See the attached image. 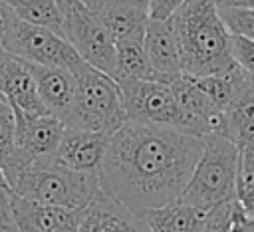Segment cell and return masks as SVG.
<instances>
[{
	"label": "cell",
	"mask_w": 254,
	"mask_h": 232,
	"mask_svg": "<svg viewBox=\"0 0 254 232\" xmlns=\"http://www.w3.org/2000/svg\"><path fill=\"white\" fill-rule=\"evenodd\" d=\"M200 151L202 137L127 121L109 137L101 192L143 216L181 198Z\"/></svg>",
	"instance_id": "6da1fadb"
},
{
	"label": "cell",
	"mask_w": 254,
	"mask_h": 232,
	"mask_svg": "<svg viewBox=\"0 0 254 232\" xmlns=\"http://www.w3.org/2000/svg\"><path fill=\"white\" fill-rule=\"evenodd\" d=\"M171 20L179 38L183 73L208 75L236 63L232 32L224 24L214 0H189Z\"/></svg>",
	"instance_id": "7a4b0ae2"
},
{
	"label": "cell",
	"mask_w": 254,
	"mask_h": 232,
	"mask_svg": "<svg viewBox=\"0 0 254 232\" xmlns=\"http://www.w3.org/2000/svg\"><path fill=\"white\" fill-rule=\"evenodd\" d=\"M240 147L214 131L202 137V151L179 200L206 212L236 194Z\"/></svg>",
	"instance_id": "3957f363"
},
{
	"label": "cell",
	"mask_w": 254,
	"mask_h": 232,
	"mask_svg": "<svg viewBox=\"0 0 254 232\" xmlns=\"http://www.w3.org/2000/svg\"><path fill=\"white\" fill-rule=\"evenodd\" d=\"M75 99L65 127H79L113 135L127 123L121 85L109 73L81 61L75 69Z\"/></svg>",
	"instance_id": "277c9868"
},
{
	"label": "cell",
	"mask_w": 254,
	"mask_h": 232,
	"mask_svg": "<svg viewBox=\"0 0 254 232\" xmlns=\"http://www.w3.org/2000/svg\"><path fill=\"white\" fill-rule=\"evenodd\" d=\"M10 188L16 196L69 208H87L99 194V176L89 173H75L54 161L34 163L22 169L12 180Z\"/></svg>",
	"instance_id": "5b68a950"
},
{
	"label": "cell",
	"mask_w": 254,
	"mask_h": 232,
	"mask_svg": "<svg viewBox=\"0 0 254 232\" xmlns=\"http://www.w3.org/2000/svg\"><path fill=\"white\" fill-rule=\"evenodd\" d=\"M64 18V36L75 52L93 67L115 77L117 44L99 10L79 0H58Z\"/></svg>",
	"instance_id": "8992f818"
},
{
	"label": "cell",
	"mask_w": 254,
	"mask_h": 232,
	"mask_svg": "<svg viewBox=\"0 0 254 232\" xmlns=\"http://www.w3.org/2000/svg\"><path fill=\"white\" fill-rule=\"evenodd\" d=\"M14 113H16V151L14 157L4 165L8 182L22 169L34 163L52 161L65 131V123L54 113L32 115L18 107H14Z\"/></svg>",
	"instance_id": "52a82bcc"
},
{
	"label": "cell",
	"mask_w": 254,
	"mask_h": 232,
	"mask_svg": "<svg viewBox=\"0 0 254 232\" xmlns=\"http://www.w3.org/2000/svg\"><path fill=\"white\" fill-rule=\"evenodd\" d=\"M2 48L30 63L67 67L71 71L81 61H85L67 42L65 36L50 28L24 22L20 18L12 24L8 34L4 36Z\"/></svg>",
	"instance_id": "ba28073f"
},
{
	"label": "cell",
	"mask_w": 254,
	"mask_h": 232,
	"mask_svg": "<svg viewBox=\"0 0 254 232\" xmlns=\"http://www.w3.org/2000/svg\"><path fill=\"white\" fill-rule=\"evenodd\" d=\"M127 121L181 131V113L173 87L161 79L119 81Z\"/></svg>",
	"instance_id": "9c48e42d"
},
{
	"label": "cell",
	"mask_w": 254,
	"mask_h": 232,
	"mask_svg": "<svg viewBox=\"0 0 254 232\" xmlns=\"http://www.w3.org/2000/svg\"><path fill=\"white\" fill-rule=\"evenodd\" d=\"M167 83L173 87L177 99V107L181 113V131L204 137L220 129L224 111L216 107L214 101L198 87L194 75L181 73Z\"/></svg>",
	"instance_id": "30bf717a"
},
{
	"label": "cell",
	"mask_w": 254,
	"mask_h": 232,
	"mask_svg": "<svg viewBox=\"0 0 254 232\" xmlns=\"http://www.w3.org/2000/svg\"><path fill=\"white\" fill-rule=\"evenodd\" d=\"M109 145V135L79 127H65L60 147L52 161L75 173L99 174L101 163L105 159Z\"/></svg>",
	"instance_id": "8fae6325"
},
{
	"label": "cell",
	"mask_w": 254,
	"mask_h": 232,
	"mask_svg": "<svg viewBox=\"0 0 254 232\" xmlns=\"http://www.w3.org/2000/svg\"><path fill=\"white\" fill-rule=\"evenodd\" d=\"M0 93L12 103V107L26 113H50L38 93V85L28 61L4 48H0Z\"/></svg>",
	"instance_id": "7c38bea8"
},
{
	"label": "cell",
	"mask_w": 254,
	"mask_h": 232,
	"mask_svg": "<svg viewBox=\"0 0 254 232\" xmlns=\"http://www.w3.org/2000/svg\"><path fill=\"white\" fill-rule=\"evenodd\" d=\"M147 56L161 81H169L175 75L183 73L179 38L171 18H153L149 16L143 38Z\"/></svg>",
	"instance_id": "4fadbf2b"
},
{
	"label": "cell",
	"mask_w": 254,
	"mask_h": 232,
	"mask_svg": "<svg viewBox=\"0 0 254 232\" xmlns=\"http://www.w3.org/2000/svg\"><path fill=\"white\" fill-rule=\"evenodd\" d=\"M77 232H151L145 218L103 192L83 210Z\"/></svg>",
	"instance_id": "5bb4252c"
},
{
	"label": "cell",
	"mask_w": 254,
	"mask_h": 232,
	"mask_svg": "<svg viewBox=\"0 0 254 232\" xmlns=\"http://www.w3.org/2000/svg\"><path fill=\"white\" fill-rule=\"evenodd\" d=\"M30 69L34 73L38 93L50 113L60 117L64 123L71 111L73 99H75V75L67 67H56V65H40L30 63Z\"/></svg>",
	"instance_id": "9a60e30c"
},
{
	"label": "cell",
	"mask_w": 254,
	"mask_h": 232,
	"mask_svg": "<svg viewBox=\"0 0 254 232\" xmlns=\"http://www.w3.org/2000/svg\"><path fill=\"white\" fill-rule=\"evenodd\" d=\"M83 210L32 202L14 194V216L18 226H32L42 232H77Z\"/></svg>",
	"instance_id": "2e32d148"
},
{
	"label": "cell",
	"mask_w": 254,
	"mask_h": 232,
	"mask_svg": "<svg viewBox=\"0 0 254 232\" xmlns=\"http://www.w3.org/2000/svg\"><path fill=\"white\" fill-rule=\"evenodd\" d=\"M198 87L214 101L216 107L226 111L246 89L250 81V73L244 71L238 63L230 65L228 69L208 73V75H194Z\"/></svg>",
	"instance_id": "e0dca14e"
},
{
	"label": "cell",
	"mask_w": 254,
	"mask_h": 232,
	"mask_svg": "<svg viewBox=\"0 0 254 232\" xmlns=\"http://www.w3.org/2000/svg\"><path fill=\"white\" fill-rule=\"evenodd\" d=\"M218 133L226 135L240 149L254 147V91L248 81V89L224 111Z\"/></svg>",
	"instance_id": "ac0fdd59"
},
{
	"label": "cell",
	"mask_w": 254,
	"mask_h": 232,
	"mask_svg": "<svg viewBox=\"0 0 254 232\" xmlns=\"http://www.w3.org/2000/svg\"><path fill=\"white\" fill-rule=\"evenodd\" d=\"M99 12H101L103 22L109 28L115 44L145 38V26L149 20V12L139 10L135 6H129L121 0H113L111 4H107Z\"/></svg>",
	"instance_id": "d6986e66"
},
{
	"label": "cell",
	"mask_w": 254,
	"mask_h": 232,
	"mask_svg": "<svg viewBox=\"0 0 254 232\" xmlns=\"http://www.w3.org/2000/svg\"><path fill=\"white\" fill-rule=\"evenodd\" d=\"M202 214V210L183 200H175L145 212L143 218L151 232H196Z\"/></svg>",
	"instance_id": "ffe728a7"
},
{
	"label": "cell",
	"mask_w": 254,
	"mask_h": 232,
	"mask_svg": "<svg viewBox=\"0 0 254 232\" xmlns=\"http://www.w3.org/2000/svg\"><path fill=\"white\" fill-rule=\"evenodd\" d=\"M115 79H159L143 40L117 42V61H115Z\"/></svg>",
	"instance_id": "44dd1931"
},
{
	"label": "cell",
	"mask_w": 254,
	"mask_h": 232,
	"mask_svg": "<svg viewBox=\"0 0 254 232\" xmlns=\"http://www.w3.org/2000/svg\"><path fill=\"white\" fill-rule=\"evenodd\" d=\"M6 4L20 20L50 28L64 36V18L58 0H6Z\"/></svg>",
	"instance_id": "7402d4cb"
},
{
	"label": "cell",
	"mask_w": 254,
	"mask_h": 232,
	"mask_svg": "<svg viewBox=\"0 0 254 232\" xmlns=\"http://www.w3.org/2000/svg\"><path fill=\"white\" fill-rule=\"evenodd\" d=\"M236 200L244 212L254 220V147L240 149L238 178H236Z\"/></svg>",
	"instance_id": "603a6c76"
},
{
	"label": "cell",
	"mask_w": 254,
	"mask_h": 232,
	"mask_svg": "<svg viewBox=\"0 0 254 232\" xmlns=\"http://www.w3.org/2000/svg\"><path fill=\"white\" fill-rule=\"evenodd\" d=\"M16 151V113L10 101L0 93V163L2 167Z\"/></svg>",
	"instance_id": "cb8c5ba5"
},
{
	"label": "cell",
	"mask_w": 254,
	"mask_h": 232,
	"mask_svg": "<svg viewBox=\"0 0 254 232\" xmlns=\"http://www.w3.org/2000/svg\"><path fill=\"white\" fill-rule=\"evenodd\" d=\"M234 204H236V196L222 202V204H216L210 210H206L198 222L196 232H228L230 222H232Z\"/></svg>",
	"instance_id": "d4e9b609"
},
{
	"label": "cell",
	"mask_w": 254,
	"mask_h": 232,
	"mask_svg": "<svg viewBox=\"0 0 254 232\" xmlns=\"http://www.w3.org/2000/svg\"><path fill=\"white\" fill-rule=\"evenodd\" d=\"M224 24L236 36H244L254 42V10L248 8H218Z\"/></svg>",
	"instance_id": "484cf974"
},
{
	"label": "cell",
	"mask_w": 254,
	"mask_h": 232,
	"mask_svg": "<svg viewBox=\"0 0 254 232\" xmlns=\"http://www.w3.org/2000/svg\"><path fill=\"white\" fill-rule=\"evenodd\" d=\"M232 56L244 71L254 75V42L252 40L232 34Z\"/></svg>",
	"instance_id": "4316f807"
},
{
	"label": "cell",
	"mask_w": 254,
	"mask_h": 232,
	"mask_svg": "<svg viewBox=\"0 0 254 232\" xmlns=\"http://www.w3.org/2000/svg\"><path fill=\"white\" fill-rule=\"evenodd\" d=\"M18 228L14 216V190L0 186V232H14Z\"/></svg>",
	"instance_id": "83f0119b"
},
{
	"label": "cell",
	"mask_w": 254,
	"mask_h": 232,
	"mask_svg": "<svg viewBox=\"0 0 254 232\" xmlns=\"http://www.w3.org/2000/svg\"><path fill=\"white\" fill-rule=\"evenodd\" d=\"M185 2H189V0H151L149 16H153V18H171Z\"/></svg>",
	"instance_id": "f1b7e54d"
},
{
	"label": "cell",
	"mask_w": 254,
	"mask_h": 232,
	"mask_svg": "<svg viewBox=\"0 0 254 232\" xmlns=\"http://www.w3.org/2000/svg\"><path fill=\"white\" fill-rule=\"evenodd\" d=\"M18 20V16L14 14V10L6 4V0H0V48L4 42V36L8 34V30L12 28V24Z\"/></svg>",
	"instance_id": "f546056e"
},
{
	"label": "cell",
	"mask_w": 254,
	"mask_h": 232,
	"mask_svg": "<svg viewBox=\"0 0 254 232\" xmlns=\"http://www.w3.org/2000/svg\"><path fill=\"white\" fill-rule=\"evenodd\" d=\"M218 8H248L254 10V0H214Z\"/></svg>",
	"instance_id": "4dcf8cb0"
},
{
	"label": "cell",
	"mask_w": 254,
	"mask_h": 232,
	"mask_svg": "<svg viewBox=\"0 0 254 232\" xmlns=\"http://www.w3.org/2000/svg\"><path fill=\"white\" fill-rule=\"evenodd\" d=\"M121 2L129 4V6H135L139 10H145V12H149V8H151V0H121Z\"/></svg>",
	"instance_id": "1f68e13d"
},
{
	"label": "cell",
	"mask_w": 254,
	"mask_h": 232,
	"mask_svg": "<svg viewBox=\"0 0 254 232\" xmlns=\"http://www.w3.org/2000/svg\"><path fill=\"white\" fill-rule=\"evenodd\" d=\"M0 186L10 188V182H8V176H6V171H4V167H2V163H0ZM10 190H12V188H10Z\"/></svg>",
	"instance_id": "d6a6232c"
},
{
	"label": "cell",
	"mask_w": 254,
	"mask_h": 232,
	"mask_svg": "<svg viewBox=\"0 0 254 232\" xmlns=\"http://www.w3.org/2000/svg\"><path fill=\"white\" fill-rule=\"evenodd\" d=\"M18 230H20V232H42V230L32 228V226H18Z\"/></svg>",
	"instance_id": "836d02e7"
},
{
	"label": "cell",
	"mask_w": 254,
	"mask_h": 232,
	"mask_svg": "<svg viewBox=\"0 0 254 232\" xmlns=\"http://www.w3.org/2000/svg\"><path fill=\"white\" fill-rule=\"evenodd\" d=\"M250 87H252V91H254V75H250Z\"/></svg>",
	"instance_id": "e575fe53"
},
{
	"label": "cell",
	"mask_w": 254,
	"mask_h": 232,
	"mask_svg": "<svg viewBox=\"0 0 254 232\" xmlns=\"http://www.w3.org/2000/svg\"><path fill=\"white\" fill-rule=\"evenodd\" d=\"M250 232H254V220H252V224H250Z\"/></svg>",
	"instance_id": "d590c367"
},
{
	"label": "cell",
	"mask_w": 254,
	"mask_h": 232,
	"mask_svg": "<svg viewBox=\"0 0 254 232\" xmlns=\"http://www.w3.org/2000/svg\"><path fill=\"white\" fill-rule=\"evenodd\" d=\"M14 232H20V230H18V228H16V230H14Z\"/></svg>",
	"instance_id": "8d00e7d4"
}]
</instances>
